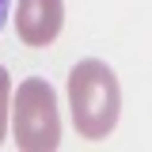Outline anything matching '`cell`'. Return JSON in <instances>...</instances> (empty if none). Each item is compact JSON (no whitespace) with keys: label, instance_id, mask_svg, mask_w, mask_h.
Segmentation results:
<instances>
[{"label":"cell","instance_id":"6da1fadb","mask_svg":"<svg viewBox=\"0 0 152 152\" xmlns=\"http://www.w3.org/2000/svg\"><path fill=\"white\" fill-rule=\"evenodd\" d=\"M69 110H72L76 133L88 137V141H103L118 126L122 88H118V76L107 61L84 57L72 65V72H69Z\"/></svg>","mask_w":152,"mask_h":152},{"label":"cell","instance_id":"7a4b0ae2","mask_svg":"<svg viewBox=\"0 0 152 152\" xmlns=\"http://www.w3.org/2000/svg\"><path fill=\"white\" fill-rule=\"evenodd\" d=\"M12 129L23 152H53L61 145L57 95L42 76H27L12 99Z\"/></svg>","mask_w":152,"mask_h":152},{"label":"cell","instance_id":"3957f363","mask_svg":"<svg viewBox=\"0 0 152 152\" xmlns=\"http://www.w3.org/2000/svg\"><path fill=\"white\" fill-rule=\"evenodd\" d=\"M65 27V0H19L15 4V34L31 50L53 46Z\"/></svg>","mask_w":152,"mask_h":152},{"label":"cell","instance_id":"277c9868","mask_svg":"<svg viewBox=\"0 0 152 152\" xmlns=\"http://www.w3.org/2000/svg\"><path fill=\"white\" fill-rule=\"evenodd\" d=\"M8 107H12V76L0 65V145H4V133H8Z\"/></svg>","mask_w":152,"mask_h":152},{"label":"cell","instance_id":"5b68a950","mask_svg":"<svg viewBox=\"0 0 152 152\" xmlns=\"http://www.w3.org/2000/svg\"><path fill=\"white\" fill-rule=\"evenodd\" d=\"M8 8H12V0H0V31H4V23H8Z\"/></svg>","mask_w":152,"mask_h":152}]
</instances>
